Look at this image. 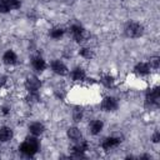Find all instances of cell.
I'll return each instance as SVG.
<instances>
[{
	"mask_svg": "<svg viewBox=\"0 0 160 160\" xmlns=\"http://www.w3.org/2000/svg\"><path fill=\"white\" fill-rule=\"evenodd\" d=\"M19 150L28 156H32L39 150V141L35 138H26V140L20 145Z\"/></svg>",
	"mask_w": 160,
	"mask_h": 160,
	"instance_id": "cell-1",
	"label": "cell"
},
{
	"mask_svg": "<svg viewBox=\"0 0 160 160\" xmlns=\"http://www.w3.org/2000/svg\"><path fill=\"white\" fill-rule=\"evenodd\" d=\"M146 104L150 106V108H158L159 106V102H160V90L159 88H154V89H150L148 92H146Z\"/></svg>",
	"mask_w": 160,
	"mask_h": 160,
	"instance_id": "cell-2",
	"label": "cell"
},
{
	"mask_svg": "<svg viewBox=\"0 0 160 160\" xmlns=\"http://www.w3.org/2000/svg\"><path fill=\"white\" fill-rule=\"evenodd\" d=\"M69 31H70L72 39H74L75 41H78V42H81V41H84V40L88 38V34H86L85 29H84L81 25H79V24L71 25Z\"/></svg>",
	"mask_w": 160,
	"mask_h": 160,
	"instance_id": "cell-3",
	"label": "cell"
},
{
	"mask_svg": "<svg viewBox=\"0 0 160 160\" xmlns=\"http://www.w3.org/2000/svg\"><path fill=\"white\" fill-rule=\"evenodd\" d=\"M144 32V29L142 26L139 24V22H129L125 28V34L128 38H139L141 36Z\"/></svg>",
	"mask_w": 160,
	"mask_h": 160,
	"instance_id": "cell-4",
	"label": "cell"
},
{
	"mask_svg": "<svg viewBox=\"0 0 160 160\" xmlns=\"http://www.w3.org/2000/svg\"><path fill=\"white\" fill-rule=\"evenodd\" d=\"M41 86L40 80L35 76V75H30L26 78L25 80V88L28 89V91H38Z\"/></svg>",
	"mask_w": 160,
	"mask_h": 160,
	"instance_id": "cell-5",
	"label": "cell"
},
{
	"mask_svg": "<svg viewBox=\"0 0 160 160\" xmlns=\"http://www.w3.org/2000/svg\"><path fill=\"white\" fill-rule=\"evenodd\" d=\"M88 149H89L88 142L84 141V140H79V141H76V144L72 146L71 150H72V155H74V156L80 158V156H84V152H85Z\"/></svg>",
	"mask_w": 160,
	"mask_h": 160,
	"instance_id": "cell-6",
	"label": "cell"
},
{
	"mask_svg": "<svg viewBox=\"0 0 160 160\" xmlns=\"http://www.w3.org/2000/svg\"><path fill=\"white\" fill-rule=\"evenodd\" d=\"M101 108L105 111H115L118 109V100L112 96H106L101 102Z\"/></svg>",
	"mask_w": 160,
	"mask_h": 160,
	"instance_id": "cell-7",
	"label": "cell"
},
{
	"mask_svg": "<svg viewBox=\"0 0 160 160\" xmlns=\"http://www.w3.org/2000/svg\"><path fill=\"white\" fill-rule=\"evenodd\" d=\"M120 139L119 138H115V136H110V138H106L104 141H102V144H101V148L105 150V151H109V150H111V149H114V148H116L119 144H120Z\"/></svg>",
	"mask_w": 160,
	"mask_h": 160,
	"instance_id": "cell-8",
	"label": "cell"
},
{
	"mask_svg": "<svg viewBox=\"0 0 160 160\" xmlns=\"http://www.w3.org/2000/svg\"><path fill=\"white\" fill-rule=\"evenodd\" d=\"M51 69L55 74L58 75H66L68 74V68L60 61V60H54L51 62Z\"/></svg>",
	"mask_w": 160,
	"mask_h": 160,
	"instance_id": "cell-9",
	"label": "cell"
},
{
	"mask_svg": "<svg viewBox=\"0 0 160 160\" xmlns=\"http://www.w3.org/2000/svg\"><path fill=\"white\" fill-rule=\"evenodd\" d=\"M134 71H135V74L139 75V76H146V75H149V72H150V66H149V64H146V62H139V64L134 68Z\"/></svg>",
	"mask_w": 160,
	"mask_h": 160,
	"instance_id": "cell-10",
	"label": "cell"
},
{
	"mask_svg": "<svg viewBox=\"0 0 160 160\" xmlns=\"http://www.w3.org/2000/svg\"><path fill=\"white\" fill-rule=\"evenodd\" d=\"M31 65L32 68L36 70V71H44L45 68H46V64H45V60L41 58V56H34L32 60H31Z\"/></svg>",
	"mask_w": 160,
	"mask_h": 160,
	"instance_id": "cell-11",
	"label": "cell"
},
{
	"mask_svg": "<svg viewBox=\"0 0 160 160\" xmlns=\"http://www.w3.org/2000/svg\"><path fill=\"white\" fill-rule=\"evenodd\" d=\"M2 61H4L6 65H14V64H16V61H18V56H16V54H15L12 50H8V51L4 54V56H2Z\"/></svg>",
	"mask_w": 160,
	"mask_h": 160,
	"instance_id": "cell-12",
	"label": "cell"
},
{
	"mask_svg": "<svg viewBox=\"0 0 160 160\" xmlns=\"http://www.w3.org/2000/svg\"><path fill=\"white\" fill-rule=\"evenodd\" d=\"M12 138V130L8 126H2L0 128V141L1 142H6Z\"/></svg>",
	"mask_w": 160,
	"mask_h": 160,
	"instance_id": "cell-13",
	"label": "cell"
},
{
	"mask_svg": "<svg viewBox=\"0 0 160 160\" xmlns=\"http://www.w3.org/2000/svg\"><path fill=\"white\" fill-rule=\"evenodd\" d=\"M71 79L74 81H84L86 79V75H85V71L81 69V68H75L72 71H71Z\"/></svg>",
	"mask_w": 160,
	"mask_h": 160,
	"instance_id": "cell-14",
	"label": "cell"
},
{
	"mask_svg": "<svg viewBox=\"0 0 160 160\" xmlns=\"http://www.w3.org/2000/svg\"><path fill=\"white\" fill-rule=\"evenodd\" d=\"M29 130H30V132H31L32 135L38 136V135H41V134L44 132L45 128H44V125H42L41 122H32V124L29 126Z\"/></svg>",
	"mask_w": 160,
	"mask_h": 160,
	"instance_id": "cell-15",
	"label": "cell"
},
{
	"mask_svg": "<svg viewBox=\"0 0 160 160\" xmlns=\"http://www.w3.org/2000/svg\"><path fill=\"white\" fill-rule=\"evenodd\" d=\"M68 136L70 140L76 142V141L81 140V131L78 128H69L68 129Z\"/></svg>",
	"mask_w": 160,
	"mask_h": 160,
	"instance_id": "cell-16",
	"label": "cell"
},
{
	"mask_svg": "<svg viewBox=\"0 0 160 160\" xmlns=\"http://www.w3.org/2000/svg\"><path fill=\"white\" fill-rule=\"evenodd\" d=\"M102 126H104V124H102V121H100V120H94V121H91V124H90V132L91 134H94V135H96V134H99L101 130H102Z\"/></svg>",
	"mask_w": 160,
	"mask_h": 160,
	"instance_id": "cell-17",
	"label": "cell"
},
{
	"mask_svg": "<svg viewBox=\"0 0 160 160\" xmlns=\"http://www.w3.org/2000/svg\"><path fill=\"white\" fill-rule=\"evenodd\" d=\"M100 81H101L106 88H112L114 84H115V79H114V76H111L110 74H104V75L101 76Z\"/></svg>",
	"mask_w": 160,
	"mask_h": 160,
	"instance_id": "cell-18",
	"label": "cell"
},
{
	"mask_svg": "<svg viewBox=\"0 0 160 160\" xmlns=\"http://www.w3.org/2000/svg\"><path fill=\"white\" fill-rule=\"evenodd\" d=\"M62 35H64V30L60 29V28H54V29L50 31V36H51L52 39H60Z\"/></svg>",
	"mask_w": 160,
	"mask_h": 160,
	"instance_id": "cell-19",
	"label": "cell"
},
{
	"mask_svg": "<svg viewBox=\"0 0 160 160\" xmlns=\"http://www.w3.org/2000/svg\"><path fill=\"white\" fill-rule=\"evenodd\" d=\"M80 55L82 56V58H85V59H91L92 58V51L89 49V48H82V49H80Z\"/></svg>",
	"mask_w": 160,
	"mask_h": 160,
	"instance_id": "cell-20",
	"label": "cell"
},
{
	"mask_svg": "<svg viewBox=\"0 0 160 160\" xmlns=\"http://www.w3.org/2000/svg\"><path fill=\"white\" fill-rule=\"evenodd\" d=\"M159 65H160V59L159 56H152L149 61V66L152 68V69H159Z\"/></svg>",
	"mask_w": 160,
	"mask_h": 160,
	"instance_id": "cell-21",
	"label": "cell"
},
{
	"mask_svg": "<svg viewBox=\"0 0 160 160\" xmlns=\"http://www.w3.org/2000/svg\"><path fill=\"white\" fill-rule=\"evenodd\" d=\"M8 5L10 10H15L20 8V0H8Z\"/></svg>",
	"mask_w": 160,
	"mask_h": 160,
	"instance_id": "cell-22",
	"label": "cell"
},
{
	"mask_svg": "<svg viewBox=\"0 0 160 160\" xmlns=\"http://www.w3.org/2000/svg\"><path fill=\"white\" fill-rule=\"evenodd\" d=\"M9 5H8V0H0V12H8Z\"/></svg>",
	"mask_w": 160,
	"mask_h": 160,
	"instance_id": "cell-23",
	"label": "cell"
},
{
	"mask_svg": "<svg viewBox=\"0 0 160 160\" xmlns=\"http://www.w3.org/2000/svg\"><path fill=\"white\" fill-rule=\"evenodd\" d=\"M81 116H82V115H81V111H80L79 109H75V110H74V120H75V121H80V120H81Z\"/></svg>",
	"mask_w": 160,
	"mask_h": 160,
	"instance_id": "cell-24",
	"label": "cell"
},
{
	"mask_svg": "<svg viewBox=\"0 0 160 160\" xmlns=\"http://www.w3.org/2000/svg\"><path fill=\"white\" fill-rule=\"evenodd\" d=\"M0 112H1V115H8V114L10 112V109H9L8 106H2V108L0 109Z\"/></svg>",
	"mask_w": 160,
	"mask_h": 160,
	"instance_id": "cell-25",
	"label": "cell"
},
{
	"mask_svg": "<svg viewBox=\"0 0 160 160\" xmlns=\"http://www.w3.org/2000/svg\"><path fill=\"white\" fill-rule=\"evenodd\" d=\"M159 140H160V134H159V131H156V132L152 135V141H154V142H159Z\"/></svg>",
	"mask_w": 160,
	"mask_h": 160,
	"instance_id": "cell-26",
	"label": "cell"
},
{
	"mask_svg": "<svg viewBox=\"0 0 160 160\" xmlns=\"http://www.w3.org/2000/svg\"><path fill=\"white\" fill-rule=\"evenodd\" d=\"M6 82V78L5 76H0V88Z\"/></svg>",
	"mask_w": 160,
	"mask_h": 160,
	"instance_id": "cell-27",
	"label": "cell"
}]
</instances>
